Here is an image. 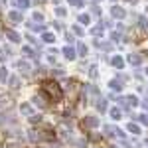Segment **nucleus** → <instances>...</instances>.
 Masks as SVG:
<instances>
[{
  "mask_svg": "<svg viewBox=\"0 0 148 148\" xmlns=\"http://www.w3.org/2000/svg\"><path fill=\"white\" fill-rule=\"evenodd\" d=\"M42 91L46 93L51 101H59L61 95H63V91H61V87H59L57 81H46V83L42 85Z\"/></svg>",
  "mask_w": 148,
  "mask_h": 148,
  "instance_id": "f257e3e1",
  "label": "nucleus"
},
{
  "mask_svg": "<svg viewBox=\"0 0 148 148\" xmlns=\"http://www.w3.org/2000/svg\"><path fill=\"white\" fill-rule=\"evenodd\" d=\"M123 105H130V107H136V105H138V99H136V97H125V99H123Z\"/></svg>",
  "mask_w": 148,
  "mask_h": 148,
  "instance_id": "f03ea898",
  "label": "nucleus"
},
{
  "mask_svg": "<svg viewBox=\"0 0 148 148\" xmlns=\"http://www.w3.org/2000/svg\"><path fill=\"white\" fill-rule=\"evenodd\" d=\"M113 16L114 18H123V16H125V10H123V8H121V6H113Z\"/></svg>",
  "mask_w": 148,
  "mask_h": 148,
  "instance_id": "7ed1b4c3",
  "label": "nucleus"
},
{
  "mask_svg": "<svg viewBox=\"0 0 148 148\" xmlns=\"http://www.w3.org/2000/svg\"><path fill=\"white\" fill-rule=\"evenodd\" d=\"M97 123H99V121H97L95 116H87V119H85V126H91V128H95V126H97Z\"/></svg>",
  "mask_w": 148,
  "mask_h": 148,
  "instance_id": "20e7f679",
  "label": "nucleus"
},
{
  "mask_svg": "<svg viewBox=\"0 0 148 148\" xmlns=\"http://www.w3.org/2000/svg\"><path fill=\"white\" fill-rule=\"evenodd\" d=\"M111 63H113L114 67H123V65H125V61H123V57H113V61H111Z\"/></svg>",
  "mask_w": 148,
  "mask_h": 148,
  "instance_id": "39448f33",
  "label": "nucleus"
},
{
  "mask_svg": "<svg viewBox=\"0 0 148 148\" xmlns=\"http://www.w3.org/2000/svg\"><path fill=\"white\" fill-rule=\"evenodd\" d=\"M63 53H65L69 59H73V57H75V51H73V47H65V49H63Z\"/></svg>",
  "mask_w": 148,
  "mask_h": 148,
  "instance_id": "423d86ee",
  "label": "nucleus"
},
{
  "mask_svg": "<svg viewBox=\"0 0 148 148\" xmlns=\"http://www.w3.org/2000/svg\"><path fill=\"white\" fill-rule=\"evenodd\" d=\"M128 130H130V132H134V134H140V128H138L136 125H128Z\"/></svg>",
  "mask_w": 148,
  "mask_h": 148,
  "instance_id": "0eeeda50",
  "label": "nucleus"
},
{
  "mask_svg": "<svg viewBox=\"0 0 148 148\" xmlns=\"http://www.w3.org/2000/svg\"><path fill=\"white\" fill-rule=\"evenodd\" d=\"M8 38H10V40H14V42H20V36L16 34V32H10V34H8Z\"/></svg>",
  "mask_w": 148,
  "mask_h": 148,
  "instance_id": "6e6552de",
  "label": "nucleus"
},
{
  "mask_svg": "<svg viewBox=\"0 0 148 148\" xmlns=\"http://www.w3.org/2000/svg\"><path fill=\"white\" fill-rule=\"evenodd\" d=\"M111 116H113V119H121V111H119V109H113V111H111Z\"/></svg>",
  "mask_w": 148,
  "mask_h": 148,
  "instance_id": "1a4fd4ad",
  "label": "nucleus"
},
{
  "mask_svg": "<svg viewBox=\"0 0 148 148\" xmlns=\"http://www.w3.org/2000/svg\"><path fill=\"white\" fill-rule=\"evenodd\" d=\"M20 18H22V16H20L18 12H14V14H12V12H10V20H14V22H18Z\"/></svg>",
  "mask_w": 148,
  "mask_h": 148,
  "instance_id": "9d476101",
  "label": "nucleus"
},
{
  "mask_svg": "<svg viewBox=\"0 0 148 148\" xmlns=\"http://www.w3.org/2000/svg\"><path fill=\"white\" fill-rule=\"evenodd\" d=\"M28 4H30V0H18V6H20V8H26Z\"/></svg>",
  "mask_w": 148,
  "mask_h": 148,
  "instance_id": "9b49d317",
  "label": "nucleus"
},
{
  "mask_svg": "<svg viewBox=\"0 0 148 148\" xmlns=\"http://www.w3.org/2000/svg\"><path fill=\"white\" fill-rule=\"evenodd\" d=\"M93 34H95V36H101V34H103V28H101V26L93 28Z\"/></svg>",
  "mask_w": 148,
  "mask_h": 148,
  "instance_id": "f8f14e48",
  "label": "nucleus"
},
{
  "mask_svg": "<svg viewBox=\"0 0 148 148\" xmlns=\"http://www.w3.org/2000/svg\"><path fill=\"white\" fill-rule=\"evenodd\" d=\"M130 63H134V65H136V63H140V57H136V56H130Z\"/></svg>",
  "mask_w": 148,
  "mask_h": 148,
  "instance_id": "ddd939ff",
  "label": "nucleus"
},
{
  "mask_svg": "<svg viewBox=\"0 0 148 148\" xmlns=\"http://www.w3.org/2000/svg\"><path fill=\"white\" fill-rule=\"evenodd\" d=\"M73 6H83V0H69Z\"/></svg>",
  "mask_w": 148,
  "mask_h": 148,
  "instance_id": "4468645a",
  "label": "nucleus"
},
{
  "mask_svg": "<svg viewBox=\"0 0 148 148\" xmlns=\"http://www.w3.org/2000/svg\"><path fill=\"white\" fill-rule=\"evenodd\" d=\"M79 20L83 24H87V22H89V16H87V14H83V16H79Z\"/></svg>",
  "mask_w": 148,
  "mask_h": 148,
  "instance_id": "2eb2a0df",
  "label": "nucleus"
},
{
  "mask_svg": "<svg viewBox=\"0 0 148 148\" xmlns=\"http://www.w3.org/2000/svg\"><path fill=\"white\" fill-rule=\"evenodd\" d=\"M138 24L144 28V26H146V18H144V16H140V18H138Z\"/></svg>",
  "mask_w": 148,
  "mask_h": 148,
  "instance_id": "dca6fc26",
  "label": "nucleus"
},
{
  "mask_svg": "<svg viewBox=\"0 0 148 148\" xmlns=\"http://www.w3.org/2000/svg\"><path fill=\"white\" fill-rule=\"evenodd\" d=\"M111 87H113V89H121V83H119V81H111Z\"/></svg>",
  "mask_w": 148,
  "mask_h": 148,
  "instance_id": "f3484780",
  "label": "nucleus"
},
{
  "mask_svg": "<svg viewBox=\"0 0 148 148\" xmlns=\"http://www.w3.org/2000/svg\"><path fill=\"white\" fill-rule=\"evenodd\" d=\"M44 40H46V42H53V36L51 34H44Z\"/></svg>",
  "mask_w": 148,
  "mask_h": 148,
  "instance_id": "a211bd4d",
  "label": "nucleus"
},
{
  "mask_svg": "<svg viewBox=\"0 0 148 148\" xmlns=\"http://www.w3.org/2000/svg\"><path fill=\"white\" fill-rule=\"evenodd\" d=\"M140 123H144V125H148V116H146V114H140Z\"/></svg>",
  "mask_w": 148,
  "mask_h": 148,
  "instance_id": "6ab92c4d",
  "label": "nucleus"
},
{
  "mask_svg": "<svg viewBox=\"0 0 148 148\" xmlns=\"http://www.w3.org/2000/svg\"><path fill=\"white\" fill-rule=\"evenodd\" d=\"M79 53H81V56H85V53H87V47H85V46H79Z\"/></svg>",
  "mask_w": 148,
  "mask_h": 148,
  "instance_id": "aec40b11",
  "label": "nucleus"
},
{
  "mask_svg": "<svg viewBox=\"0 0 148 148\" xmlns=\"http://www.w3.org/2000/svg\"><path fill=\"white\" fill-rule=\"evenodd\" d=\"M57 16H65V8H57Z\"/></svg>",
  "mask_w": 148,
  "mask_h": 148,
  "instance_id": "412c9836",
  "label": "nucleus"
},
{
  "mask_svg": "<svg viewBox=\"0 0 148 148\" xmlns=\"http://www.w3.org/2000/svg\"><path fill=\"white\" fill-rule=\"evenodd\" d=\"M73 30H75V34H77V36H81V34H83V30H81L79 26H75V28H73Z\"/></svg>",
  "mask_w": 148,
  "mask_h": 148,
  "instance_id": "4be33fe9",
  "label": "nucleus"
},
{
  "mask_svg": "<svg viewBox=\"0 0 148 148\" xmlns=\"http://www.w3.org/2000/svg\"><path fill=\"white\" fill-rule=\"evenodd\" d=\"M24 113H32V109H30V105H24V109H22Z\"/></svg>",
  "mask_w": 148,
  "mask_h": 148,
  "instance_id": "5701e85b",
  "label": "nucleus"
},
{
  "mask_svg": "<svg viewBox=\"0 0 148 148\" xmlns=\"http://www.w3.org/2000/svg\"><path fill=\"white\" fill-rule=\"evenodd\" d=\"M56 2H61V0H56Z\"/></svg>",
  "mask_w": 148,
  "mask_h": 148,
  "instance_id": "b1692460",
  "label": "nucleus"
},
{
  "mask_svg": "<svg viewBox=\"0 0 148 148\" xmlns=\"http://www.w3.org/2000/svg\"><path fill=\"white\" fill-rule=\"evenodd\" d=\"M113 2H116V0H113Z\"/></svg>",
  "mask_w": 148,
  "mask_h": 148,
  "instance_id": "393cba45",
  "label": "nucleus"
},
{
  "mask_svg": "<svg viewBox=\"0 0 148 148\" xmlns=\"http://www.w3.org/2000/svg\"><path fill=\"white\" fill-rule=\"evenodd\" d=\"M146 73H148V69H146Z\"/></svg>",
  "mask_w": 148,
  "mask_h": 148,
  "instance_id": "a878e982",
  "label": "nucleus"
}]
</instances>
